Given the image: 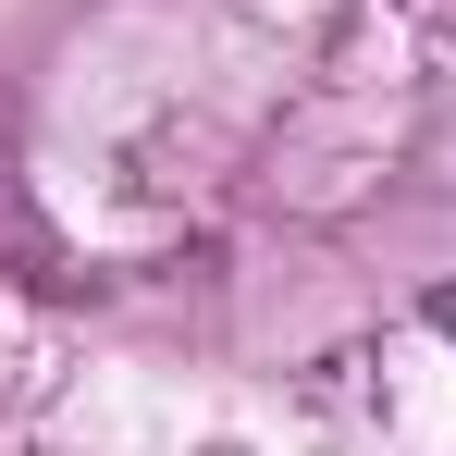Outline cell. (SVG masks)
Segmentation results:
<instances>
[{
    "label": "cell",
    "instance_id": "6da1fadb",
    "mask_svg": "<svg viewBox=\"0 0 456 456\" xmlns=\"http://www.w3.org/2000/svg\"><path fill=\"white\" fill-rule=\"evenodd\" d=\"M308 432L321 456H456V284L419 297L395 333L321 358Z\"/></svg>",
    "mask_w": 456,
    "mask_h": 456
}]
</instances>
